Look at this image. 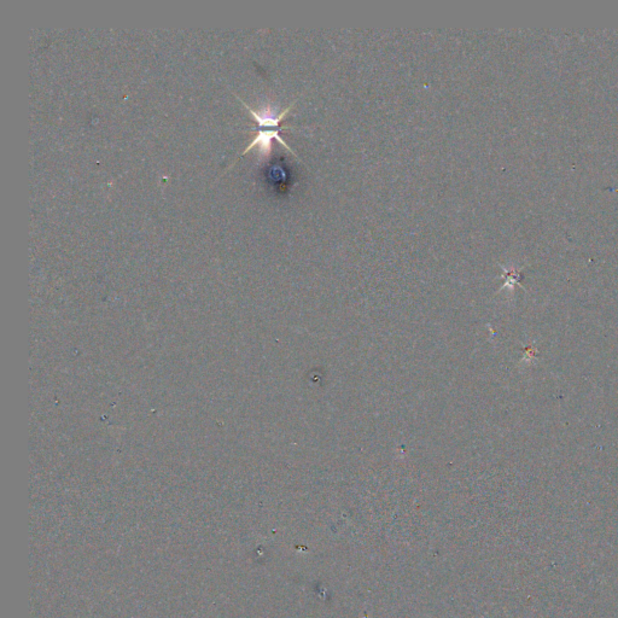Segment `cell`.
I'll use <instances>...</instances> for the list:
<instances>
[{
  "label": "cell",
  "mask_w": 618,
  "mask_h": 618,
  "mask_svg": "<svg viewBox=\"0 0 618 618\" xmlns=\"http://www.w3.org/2000/svg\"><path fill=\"white\" fill-rule=\"evenodd\" d=\"M237 98L239 99V101H242V99L238 96ZM242 103L244 104V107L249 110L250 114L254 116V119L258 121L259 127L258 134H256L254 141L248 145L247 149L243 151L242 155H246L248 151L259 147L260 154L262 156H268L271 154L272 150V139H277V141L281 143L285 149H288L291 154H293L295 157H297V159H299V156L296 155L295 151L291 149L287 143L284 142V139L281 136H279V133L284 130V128L281 126V122L282 120L287 118L290 110L293 109V107L295 106L296 101L291 103L290 106L287 109L283 110L281 114L273 113L271 112V110H262L261 113L255 112V110L250 108L248 104L244 103L243 101Z\"/></svg>",
  "instance_id": "obj_1"
}]
</instances>
